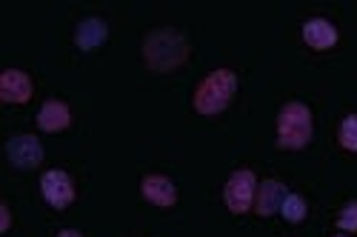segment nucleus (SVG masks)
Listing matches in <instances>:
<instances>
[{"label":"nucleus","instance_id":"f257e3e1","mask_svg":"<svg viewBox=\"0 0 357 237\" xmlns=\"http://www.w3.org/2000/svg\"><path fill=\"white\" fill-rule=\"evenodd\" d=\"M143 57L155 72H172L189 57V43L177 29H155L143 40Z\"/></svg>","mask_w":357,"mask_h":237},{"label":"nucleus","instance_id":"f03ea898","mask_svg":"<svg viewBox=\"0 0 357 237\" xmlns=\"http://www.w3.org/2000/svg\"><path fill=\"white\" fill-rule=\"evenodd\" d=\"M237 92V75L229 69H218L212 75H206L197 89H195V109L200 114H220L229 109L231 98Z\"/></svg>","mask_w":357,"mask_h":237},{"label":"nucleus","instance_id":"7ed1b4c3","mask_svg":"<svg viewBox=\"0 0 357 237\" xmlns=\"http://www.w3.org/2000/svg\"><path fill=\"white\" fill-rule=\"evenodd\" d=\"M312 140V112L306 103H286L278 114V146L280 149H306Z\"/></svg>","mask_w":357,"mask_h":237},{"label":"nucleus","instance_id":"20e7f679","mask_svg":"<svg viewBox=\"0 0 357 237\" xmlns=\"http://www.w3.org/2000/svg\"><path fill=\"white\" fill-rule=\"evenodd\" d=\"M255 194H257V181H255V171L249 169H237L223 186V200L229 206V212L234 215H246L255 203Z\"/></svg>","mask_w":357,"mask_h":237},{"label":"nucleus","instance_id":"39448f33","mask_svg":"<svg viewBox=\"0 0 357 237\" xmlns=\"http://www.w3.org/2000/svg\"><path fill=\"white\" fill-rule=\"evenodd\" d=\"M40 192H43V200L49 206H54V209H66V206H72V200H75V183L61 169H52L40 177Z\"/></svg>","mask_w":357,"mask_h":237},{"label":"nucleus","instance_id":"423d86ee","mask_svg":"<svg viewBox=\"0 0 357 237\" xmlns=\"http://www.w3.org/2000/svg\"><path fill=\"white\" fill-rule=\"evenodd\" d=\"M6 158L15 169H38L43 160V146L35 135H17L6 143Z\"/></svg>","mask_w":357,"mask_h":237},{"label":"nucleus","instance_id":"0eeeda50","mask_svg":"<svg viewBox=\"0 0 357 237\" xmlns=\"http://www.w3.org/2000/svg\"><path fill=\"white\" fill-rule=\"evenodd\" d=\"M32 77L20 69H6L0 75V98L6 103H29L32 100Z\"/></svg>","mask_w":357,"mask_h":237},{"label":"nucleus","instance_id":"6e6552de","mask_svg":"<svg viewBox=\"0 0 357 237\" xmlns=\"http://www.w3.org/2000/svg\"><path fill=\"white\" fill-rule=\"evenodd\" d=\"M140 192H143V197L149 200V203H155V206H174L177 203V189H174V183L169 181V177H163V174H149V177H143V183H140Z\"/></svg>","mask_w":357,"mask_h":237},{"label":"nucleus","instance_id":"1a4fd4ad","mask_svg":"<svg viewBox=\"0 0 357 237\" xmlns=\"http://www.w3.org/2000/svg\"><path fill=\"white\" fill-rule=\"evenodd\" d=\"M283 200H286V186L280 181H263L255 194V209L260 217H272L275 212H280Z\"/></svg>","mask_w":357,"mask_h":237},{"label":"nucleus","instance_id":"9d476101","mask_svg":"<svg viewBox=\"0 0 357 237\" xmlns=\"http://www.w3.org/2000/svg\"><path fill=\"white\" fill-rule=\"evenodd\" d=\"M303 40L312 49L326 52V49H332L337 43V29L329 20H323V17H312V20L303 23Z\"/></svg>","mask_w":357,"mask_h":237},{"label":"nucleus","instance_id":"9b49d317","mask_svg":"<svg viewBox=\"0 0 357 237\" xmlns=\"http://www.w3.org/2000/svg\"><path fill=\"white\" fill-rule=\"evenodd\" d=\"M72 123V112L63 100H46L38 112V126L43 132H63Z\"/></svg>","mask_w":357,"mask_h":237},{"label":"nucleus","instance_id":"f8f14e48","mask_svg":"<svg viewBox=\"0 0 357 237\" xmlns=\"http://www.w3.org/2000/svg\"><path fill=\"white\" fill-rule=\"evenodd\" d=\"M109 38V26L100 20V17H86L80 26H77V32H75V43L80 49H98L100 43H106Z\"/></svg>","mask_w":357,"mask_h":237},{"label":"nucleus","instance_id":"ddd939ff","mask_svg":"<svg viewBox=\"0 0 357 237\" xmlns=\"http://www.w3.org/2000/svg\"><path fill=\"white\" fill-rule=\"evenodd\" d=\"M337 140L346 152H357V114L343 117V123L337 129Z\"/></svg>","mask_w":357,"mask_h":237},{"label":"nucleus","instance_id":"4468645a","mask_svg":"<svg viewBox=\"0 0 357 237\" xmlns=\"http://www.w3.org/2000/svg\"><path fill=\"white\" fill-rule=\"evenodd\" d=\"M280 212H283V217H286L289 223H301V220L306 217V200H303L301 194H286Z\"/></svg>","mask_w":357,"mask_h":237},{"label":"nucleus","instance_id":"2eb2a0df","mask_svg":"<svg viewBox=\"0 0 357 237\" xmlns=\"http://www.w3.org/2000/svg\"><path fill=\"white\" fill-rule=\"evenodd\" d=\"M337 226L343 231H357V200H351L337 217Z\"/></svg>","mask_w":357,"mask_h":237},{"label":"nucleus","instance_id":"dca6fc26","mask_svg":"<svg viewBox=\"0 0 357 237\" xmlns=\"http://www.w3.org/2000/svg\"><path fill=\"white\" fill-rule=\"evenodd\" d=\"M0 215H3V220H0V229H9V223H12V217H9V209H6V206H3V209H0Z\"/></svg>","mask_w":357,"mask_h":237},{"label":"nucleus","instance_id":"f3484780","mask_svg":"<svg viewBox=\"0 0 357 237\" xmlns=\"http://www.w3.org/2000/svg\"><path fill=\"white\" fill-rule=\"evenodd\" d=\"M57 237H83V234H80V231H75V229H63Z\"/></svg>","mask_w":357,"mask_h":237},{"label":"nucleus","instance_id":"a211bd4d","mask_svg":"<svg viewBox=\"0 0 357 237\" xmlns=\"http://www.w3.org/2000/svg\"><path fill=\"white\" fill-rule=\"evenodd\" d=\"M337 237H343V234H337Z\"/></svg>","mask_w":357,"mask_h":237}]
</instances>
